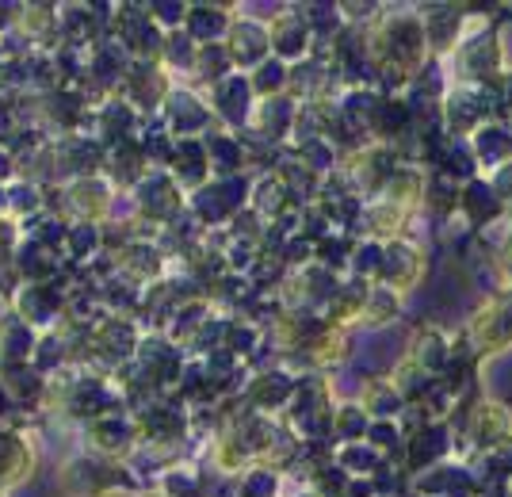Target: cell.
Here are the masks:
<instances>
[{
  "label": "cell",
  "instance_id": "obj_1",
  "mask_svg": "<svg viewBox=\"0 0 512 497\" xmlns=\"http://www.w3.org/2000/svg\"><path fill=\"white\" fill-rule=\"evenodd\" d=\"M142 490H150L146 478L123 459H104V455L77 448L58 463V494L62 497H138Z\"/></svg>",
  "mask_w": 512,
  "mask_h": 497
},
{
  "label": "cell",
  "instance_id": "obj_2",
  "mask_svg": "<svg viewBox=\"0 0 512 497\" xmlns=\"http://www.w3.org/2000/svg\"><path fill=\"white\" fill-rule=\"evenodd\" d=\"M130 203H134V218H138L142 238H157L165 226H172L188 211V195L172 180L169 169H150L146 180L130 192Z\"/></svg>",
  "mask_w": 512,
  "mask_h": 497
},
{
  "label": "cell",
  "instance_id": "obj_3",
  "mask_svg": "<svg viewBox=\"0 0 512 497\" xmlns=\"http://www.w3.org/2000/svg\"><path fill=\"white\" fill-rule=\"evenodd\" d=\"M46 199H50V211L62 215L65 222L104 226L119 203V192L111 188L107 176H81V180H65L58 188H46Z\"/></svg>",
  "mask_w": 512,
  "mask_h": 497
},
{
  "label": "cell",
  "instance_id": "obj_4",
  "mask_svg": "<svg viewBox=\"0 0 512 497\" xmlns=\"http://www.w3.org/2000/svg\"><path fill=\"white\" fill-rule=\"evenodd\" d=\"M77 283V268H69L54 283H20L16 295L8 299V310L27 322L35 333H54L69 314V287Z\"/></svg>",
  "mask_w": 512,
  "mask_h": 497
},
{
  "label": "cell",
  "instance_id": "obj_5",
  "mask_svg": "<svg viewBox=\"0 0 512 497\" xmlns=\"http://www.w3.org/2000/svg\"><path fill=\"white\" fill-rule=\"evenodd\" d=\"M249 192H253V176H214L211 184H203L199 192L188 195V211L207 230L218 234L234 222L245 207H249Z\"/></svg>",
  "mask_w": 512,
  "mask_h": 497
},
{
  "label": "cell",
  "instance_id": "obj_6",
  "mask_svg": "<svg viewBox=\"0 0 512 497\" xmlns=\"http://www.w3.org/2000/svg\"><path fill=\"white\" fill-rule=\"evenodd\" d=\"M146 341V325L127 314H104L100 322H92V337H88V368L111 371L130 364L138 356V348Z\"/></svg>",
  "mask_w": 512,
  "mask_h": 497
},
{
  "label": "cell",
  "instance_id": "obj_7",
  "mask_svg": "<svg viewBox=\"0 0 512 497\" xmlns=\"http://www.w3.org/2000/svg\"><path fill=\"white\" fill-rule=\"evenodd\" d=\"M134 417H138V429H142V444L176 448V452L192 455V410L180 398H172V394L150 398L146 406L134 410Z\"/></svg>",
  "mask_w": 512,
  "mask_h": 497
},
{
  "label": "cell",
  "instance_id": "obj_8",
  "mask_svg": "<svg viewBox=\"0 0 512 497\" xmlns=\"http://www.w3.org/2000/svg\"><path fill=\"white\" fill-rule=\"evenodd\" d=\"M43 459V436L31 425H4L0 429V494H16L23 490Z\"/></svg>",
  "mask_w": 512,
  "mask_h": 497
},
{
  "label": "cell",
  "instance_id": "obj_9",
  "mask_svg": "<svg viewBox=\"0 0 512 497\" xmlns=\"http://www.w3.org/2000/svg\"><path fill=\"white\" fill-rule=\"evenodd\" d=\"M77 440H81V452L130 463V455L142 448V429H138L134 410H115V413L96 417V421H88V425H81V429H77Z\"/></svg>",
  "mask_w": 512,
  "mask_h": 497
},
{
  "label": "cell",
  "instance_id": "obj_10",
  "mask_svg": "<svg viewBox=\"0 0 512 497\" xmlns=\"http://www.w3.org/2000/svg\"><path fill=\"white\" fill-rule=\"evenodd\" d=\"M111 43H119L130 54V62H161L165 31L157 27L146 4H115L111 20Z\"/></svg>",
  "mask_w": 512,
  "mask_h": 497
},
{
  "label": "cell",
  "instance_id": "obj_11",
  "mask_svg": "<svg viewBox=\"0 0 512 497\" xmlns=\"http://www.w3.org/2000/svg\"><path fill=\"white\" fill-rule=\"evenodd\" d=\"M295 390H299V375L287 368V364H268V368H256L249 375V383L241 390V406L253 413H264V417H283V410L291 406V398H295Z\"/></svg>",
  "mask_w": 512,
  "mask_h": 497
},
{
  "label": "cell",
  "instance_id": "obj_12",
  "mask_svg": "<svg viewBox=\"0 0 512 497\" xmlns=\"http://www.w3.org/2000/svg\"><path fill=\"white\" fill-rule=\"evenodd\" d=\"M161 127L169 130L176 142H188V138H207L214 127H218V119H214L211 104H207V96L203 92H195L192 85H176L172 88V96L165 100V108H161Z\"/></svg>",
  "mask_w": 512,
  "mask_h": 497
},
{
  "label": "cell",
  "instance_id": "obj_13",
  "mask_svg": "<svg viewBox=\"0 0 512 497\" xmlns=\"http://www.w3.org/2000/svg\"><path fill=\"white\" fill-rule=\"evenodd\" d=\"M268 31H272V58L283 65H302L318 54L314 31L302 20L299 4H276L268 16Z\"/></svg>",
  "mask_w": 512,
  "mask_h": 497
},
{
  "label": "cell",
  "instance_id": "obj_14",
  "mask_svg": "<svg viewBox=\"0 0 512 497\" xmlns=\"http://www.w3.org/2000/svg\"><path fill=\"white\" fill-rule=\"evenodd\" d=\"M142 130H146V115H138L123 96H111V100H100V104L92 108L85 134L96 138L104 150H119V146H127V142H138Z\"/></svg>",
  "mask_w": 512,
  "mask_h": 497
},
{
  "label": "cell",
  "instance_id": "obj_15",
  "mask_svg": "<svg viewBox=\"0 0 512 497\" xmlns=\"http://www.w3.org/2000/svg\"><path fill=\"white\" fill-rule=\"evenodd\" d=\"M172 88H176V81L165 73V65L161 62H134L127 73V81H123V88H119V96H123L138 115L157 119L161 108H165V100L172 96Z\"/></svg>",
  "mask_w": 512,
  "mask_h": 497
},
{
  "label": "cell",
  "instance_id": "obj_16",
  "mask_svg": "<svg viewBox=\"0 0 512 497\" xmlns=\"http://www.w3.org/2000/svg\"><path fill=\"white\" fill-rule=\"evenodd\" d=\"M226 50L234 58L237 73H253L272 58V31H268V16H245V8H237V20L226 35Z\"/></svg>",
  "mask_w": 512,
  "mask_h": 497
},
{
  "label": "cell",
  "instance_id": "obj_17",
  "mask_svg": "<svg viewBox=\"0 0 512 497\" xmlns=\"http://www.w3.org/2000/svg\"><path fill=\"white\" fill-rule=\"evenodd\" d=\"M203 96H207V104H211L218 127L234 130V134H245V130H249V119H253L256 104H260L249 73H234V77H226L222 85H214L211 92H203Z\"/></svg>",
  "mask_w": 512,
  "mask_h": 497
},
{
  "label": "cell",
  "instance_id": "obj_18",
  "mask_svg": "<svg viewBox=\"0 0 512 497\" xmlns=\"http://www.w3.org/2000/svg\"><path fill=\"white\" fill-rule=\"evenodd\" d=\"M134 360H138V368L146 371V379H150V387L157 394H172L184 368H188V352L172 345L165 333H146V341H142Z\"/></svg>",
  "mask_w": 512,
  "mask_h": 497
},
{
  "label": "cell",
  "instance_id": "obj_19",
  "mask_svg": "<svg viewBox=\"0 0 512 497\" xmlns=\"http://www.w3.org/2000/svg\"><path fill=\"white\" fill-rule=\"evenodd\" d=\"M299 115H302V104L291 96V92L272 96V100H260L245 134H253V138L268 142V146H276V150H287L291 138H295V127H299Z\"/></svg>",
  "mask_w": 512,
  "mask_h": 497
},
{
  "label": "cell",
  "instance_id": "obj_20",
  "mask_svg": "<svg viewBox=\"0 0 512 497\" xmlns=\"http://www.w3.org/2000/svg\"><path fill=\"white\" fill-rule=\"evenodd\" d=\"M115 272L134 280L138 287H153L169 272V253L157 245V238H134L115 253Z\"/></svg>",
  "mask_w": 512,
  "mask_h": 497
},
{
  "label": "cell",
  "instance_id": "obj_21",
  "mask_svg": "<svg viewBox=\"0 0 512 497\" xmlns=\"http://www.w3.org/2000/svg\"><path fill=\"white\" fill-rule=\"evenodd\" d=\"M54 157H58V184L81 180V176H104L107 165V150L88 134L54 138Z\"/></svg>",
  "mask_w": 512,
  "mask_h": 497
},
{
  "label": "cell",
  "instance_id": "obj_22",
  "mask_svg": "<svg viewBox=\"0 0 512 497\" xmlns=\"http://www.w3.org/2000/svg\"><path fill=\"white\" fill-rule=\"evenodd\" d=\"M237 20V4H214V0H195L188 8V20H184V31L192 35L199 46L211 43H226L230 27Z\"/></svg>",
  "mask_w": 512,
  "mask_h": 497
},
{
  "label": "cell",
  "instance_id": "obj_23",
  "mask_svg": "<svg viewBox=\"0 0 512 497\" xmlns=\"http://www.w3.org/2000/svg\"><path fill=\"white\" fill-rule=\"evenodd\" d=\"M16 31L31 43V50H54L62 43V16L58 4H20Z\"/></svg>",
  "mask_w": 512,
  "mask_h": 497
},
{
  "label": "cell",
  "instance_id": "obj_24",
  "mask_svg": "<svg viewBox=\"0 0 512 497\" xmlns=\"http://www.w3.org/2000/svg\"><path fill=\"white\" fill-rule=\"evenodd\" d=\"M50 211V199H46V188L43 184H35V180H8V184H0V215H8L12 222H31V218H39Z\"/></svg>",
  "mask_w": 512,
  "mask_h": 497
},
{
  "label": "cell",
  "instance_id": "obj_25",
  "mask_svg": "<svg viewBox=\"0 0 512 497\" xmlns=\"http://www.w3.org/2000/svg\"><path fill=\"white\" fill-rule=\"evenodd\" d=\"M12 272H16L20 283H54L69 272V264H65V257H58V253H50L43 245L23 238L20 249H16V257H12Z\"/></svg>",
  "mask_w": 512,
  "mask_h": 497
},
{
  "label": "cell",
  "instance_id": "obj_26",
  "mask_svg": "<svg viewBox=\"0 0 512 497\" xmlns=\"http://www.w3.org/2000/svg\"><path fill=\"white\" fill-rule=\"evenodd\" d=\"M203 146H207L214 176H245L249 173V146H245L241 134H234V130H226V127H214L211 134L203 138Z\"/></svg>",
  "mask_w": 512,
  "mask_h": 497
},
{
  "label": "cell",
  "instance_id": "obj_27",
  "mask_svg": "<svg viewBox=\"0 0 512 497\" xmlns=\"http://www.w3.org/2000/svg\"><path fill=\"white\" fill-rule=\"evenodd\" d=\"M169 173H172V180L184 188V195H192V192H199L203 184H211L214 169H211V157H207L203 138H188V142L176 146V161H172Z\"/></svg>",
  "mask_w": 512,
  "mask_h": 497
},
{
  "label": "cell",
  "instance_id": "obj_28",
  "mask_svg": "<svg viewBox=\"0 0 512 497\" xmlns=\"http://www.w3.org/2000/svg\"><path fill=\"white\" fill-rule=\"evenodd\" d=\"M150 173V161H146V153L138 142H127V146H119V150H107V165H104V176L111 180V188L119 195H130L142 180Z\"/></svg>",
  "mask_w": 512,
  "mask_h": 497
},
{
  "label": "cell",
  "instance_id": "obj_29",
  "mask_svg": "<svg viewBox=\"0 0 512 497\" xmlns=\"http://www.w3.org/2000/svg\"><path fill=\"white\" fill-rule=\"evenodd\" d=\"M0 383L12 394V402L20 406V413L43 410L46 390H50V379H43L35 364H12V368H0Z\"/></svg>",
  "mask_w": 512,
  "mask_h": 497
},
{
  "label": "cell",
  "instance_id": "obj_30",
  "mask_svg": "<svg viewBox=\"0 0 512 497\" xmlns=\"http://www.w3.org/2000/svg\"><path fill=\"white\" fill-rule=\"evenodd\" d=\"M43 333H35L27 322H20L12 310L0 318V368H12V364H31L35 345H39Z\"/></svg>",
  "mask_w": 512,
  "mask_h": 497
},
{
  "label": "cell",
  "instance_id": "obj_31",
  "mask_svg": "<svg viewBox=\"0 0 512 497\" xmlns=\"http://www.w3.org/2000/svg\"><path fill=\"white\" fill-rule=\"evenodd\" d=\"M104 226H96V222H69V234H65V264L69 268H77V272H85L88 264H96V260L104 257Z\"/></svg>",
  "mask_w": 512,
  "mask_h": 497
},
{
  "label": "cell",
  "instance_id": "obj_32",
  "mask_svg": "<svg viewBox=\"0 0 512 497\" xmlns=\"http://www.w3.org/2000/svg\"><path fill=\"white\" fill-rule=\"evenodd\" d=\"M234 73H237V69H234V58H230L226 43L199 46L188 85H192L195 92H211L214 85H222V81H226V77H234Z\"/></svg>",
  "mask_w": 512,
  "mask_h": 497
},
{
  "label": "cell",
  "instance_id": "obj_33",
  "mask_svg": "<svg viewBox=\"0 0 512 497\" xmlns=\"http://www.w3.org/2000/svg\"><path fill=\"white\" fill-rule=\"evenodd\" d=\"M249 207H253L256 215L264 218V222H279L283 215H291V211H299L295 203H291V195L287 188L279 184L276 173H260L253 176V192H249Z\"/></svg>",
  "mask_w": 512,
  "mask_h": 497
},
{
  "label": "cell",
  "instance_id": "obj_34",
  "mask_svg": "<svg viewBox=\"0 0 512 497\" xmlns=\"http://www.w3.org/2000/svg\"><path fill=\"white\" fill-rule=\"evenodd\" d=\"M218 306L211 303V299H188V303L176 306V314L169 318V325H165V337H169L176 348H184L188 352V345L195 341V333L203 329V322L211 318Z\"/></svg>",
  "mask_w": 512,
  "mask_h": 497
},
{
  "label": "cell",
  "instance_id": "obj_35",
  "mask_svg": "<svg viewBox=\"0 0 512 497\" xmlns=\"http://www.w3.org/2000/svg\"><path fill=\"white\" fill-rule=\"evenodd\" d=\"M195 54H199V43H195L184 27L165 35V46H161V65H165V73H169L176 85H188Z\"/></svg>",
  "mask_w": 512,
  "mask_h": 497
},
{
  "label": "cell",
  "instance_id": "obj_36",
  "mask_svg": "<svg viewBox=\"0 0 512 497\" xmlns=\"http://www.w3.org/2000/svg\"><path fill=\"white\" fill-rule=\"evenodd\" d=\"M287 150L295 153L302 165H306L314 176H321V180H329V176L341 173V146L329 142V138H321V134L306 138V142H299V146H287Z\"/></svg>",
  "mask_w": 512,
  "mask_h": 497
},
{
  "label": "cell",
  "instance_id": "obj_37",
  "mask_svg": "<svg viewBox=\"0 0 512 497\" xmlns=\"http://www.w3.org/2000/svg\"><path fill=\"white\" fill-rule=\"evenodd\" d=\"M371 429V413L363 410L360 402H337L333 413V429H329V444L344 448V444H363Z\"/></svg>",
  "mask_w": 512,
  "mask_h": 497
},
{
  "label": "cell",
  "instance_id": "obj_38",
  "mask_svg": "<svg viewBox=\"0 0 512 497\" xmlns=\"http://www.w3.org/2000/svg\"><path fill=\"white\" fill-rule=\"evenodd\" d=\"M406 452H409V467L428 471L440 455L448 452V429H444V425H425V429L406 444Z\"/></svg>",
  "mask_w": 512,
  "mask_h": 497
},
{
  "label": "cell",
  "instance_id": "obj_39",
  "mask_svg": "<svg viewBox=\"0 0 512 497\" xmlns=\"http://www.w3.org/2000/svg\"><path fill=\"white\" fill-rule=\"evenodd\" d=\"M234 497H283V471L272 463H256L234 482Z\"/></svg>",
  "mask_w": 512,
  "mask_h": 497
},
{
  "label": "cell",
  "instance_id": "obj_40",
  "mask_svg": "<svg viewBox=\"0 0 512 497\" xmlns=\"http://www.w3.org/2000/svg\"><path fill=\"white\" fill-rule=\"evenodd\" d=\"M421 272V264H417V253L402 245V241H394V245H386V260H383V272H379V280L383 287L390 291H398V287H406L413 276Z\"/></svg>",
  "mask_w": 512,
  "mask_h": 497
},
{
  "label": "cell",
  "instance_id": "obj_41",
  "mask_svg": "<svg viewBox=\"0 0 512 497\" xmlns=\"http://www.w3.org/2000/svg\"><path fill=\"white\" fill-rule=\"evenodd\" d=\"M138 146L146 153V161H150V169H172V161H176V138H172L169 130L161 127V119H146V130H142V138H138Z\"/></svg>",
  "mask_w": 512,
  "mask_h": 497
},
{
  "label": "cell",
  "instance_id": "obj_42",
  "mask_svg": "<svg viewBox=\"0 0 512 497\" xmlns=\"http://www.w3.org/2000/svg\"><path fill=\"white\" fill-rule=\"evenodd\" d=\"M20 230H23V238L35 241V245H43V249H50V253H58V257L65 253V234H69V222H65L62 215L46 211V215L23 222Z\"/></svg>",
  "mask_w": 512,
  "mask_h": 497
},
{
  "label": "cell",
  "instance_id": "obj_43",
  "mask_svg": "<svg viewBox=\"0 0 512 497\" xmlns=\"http://www.w3.org/2000/svg\"><path fill=\"white\" fill-rule=\"evenodd\" d=\"M333 459H337V467H341L348 478H371L386 463L383 455L375 452L367 440H363V444H344V448L333 452Z\"/></svg>",
  "mask_w": 512,
  "mask_h": 497
},
{
  "label": "cell",
  "instance_id": "obj_44",
  "mask_svg": "<svg viewBox=\"0 0 512 497\" xmlns=\"http://www.w3.org/2000/svg\"><path fill=\"white\" fill-rule=\"evenodd\" d=\"M352 249H356V238L352 234H344V230H333L329 238H321L314 245V260H318L321 268H329V272H348V260H352Z\"/></svg>",
  "mask_w": 512,
  "mask_h": 497
},
{
  "label": "cell",
  "instance_id": "obj_45",
  "mask_svg": "<svg viewBox=\"0 0 512 497\" xmlns=\"http://www.w3.org/2000/svg\"><path fill=\"white\" fill-rule=\"evenodd\" d=\"M253 81L256 100H272V96H283L291 88V65H283L279 58H268V62L249 73Z\"/></svg>",
  "mask_w": 512,
  "mask_h": 497
},
{
  "label": "cell",
  "instance_id": "obj_46",
  "mask_svg": "<svg viewBox=\"0 0 512 497\" xmlns=\"http://www.w3.org/2000/svg\"><path fill=\"white\" fill-rule=\"evenodd\" d=\"M459 207L467 211L474 226H482V222H486V218L497 211V195H493V184L478 180V176H474V180H467V188L459 192Z\"/></svg>",
  "mask_w": 512,
  "mask_h": 497
},
{
  "label": "cell",
  "instance_id": "obj_47",
  "mask_svg": "<svg viewBox=\"0 0 512 497\" xmlns=\"http://www.w3.org/2000/svg\"><path fill=\"white\" fill-rule=\"evenodd\" d=\"M398 318V291H390L383 283H371L367 291V306H363V322L367 325H390Z\"/></svg>",
  "mask_w": 512,
  "mask_h": 497
},
{
  "label": "cell",
  "instance_id": "obj_48",
  "mask_svg": "<svg viewBox=\"0 0 512 497\" xmlns=\"http://www.w3.org/2000/svg\"><path fill=\"white\" fill-rule=\"evenodd\" d=\"M478 104H482V100H478L474 92H455V96L448 100V111H444V115H448V127L451 130L474 127V123L486 115V108H478Z\"/></svg>",
  "mask_w": 512,
  "mask_h": 497
},
{
  "label": "cell",
  "instance_id": "obj_49",
  "mask_svg": "<svg viewBox=\"0 0 512 497\" xmlns=\"http://www.w3.org/2000/svg\"><path fill=\"white\" fill-rule=\"evenodd\" d=\"M146 8H150V16L157 20V27L169 35V31H180V27H184L192 4H188V0H150Z\"/></svg>",
  "mask_w": 512,
  "mask_h": 497
},
{
  "label": "cell",
  "instance_id": "obj_50",
  "mask_svg": "<svg viewBox=\"0 0 512 497\" xmlns=\"http://www.w3.org/2000/svg\"><path fill=\"white\" fill-rule=\"evenodd\" d=\"M226 234H230V238H237V241H253V245H260V241H264V234H268V222L256 215L253 207H245V211H241V215L226 226Z\"/></svg>",
  "mask_w": 512,
  "mask_h": 497
},
{
  "label": "cell",
  "instance_id": "obj_51",
  "mask_svg": "<svg viewBox=\"0 0 512 497\" xmlns=\"http://www.w3.org/2000/svg\"><path fill=\"white\" fill-rule=\"evenodd\" d=\"M20 241H23L20 222H12L8 215H0V268H12V257H16Z\"/></svg>",
  "mask_w": 512,
  "mask_h": 497
},
{
  "label": "cell",
  "instance_id": "obj_52",
  "mask_svg": "<svg viewBox=\"0 0 512 497\" xmlns=\"http://www.w3.org/2000/svg\"><path fill=\"white\" fill-rule=\"evenodd\" d=\"M23 127V108H20V96L12 92H0V138L16 134Z\"/></svg>",
  "mask_w": 512,
  "mask_h": 497
},
{
  "label": "cell",
  "instance_id": "obj_53",
  "mask_svg": "<svg viewBox=\"0 0 512 497\" xmlns=\"http://www.w3.org/2000/svg\"><path fill=\"white\" fill-rule=\"evenodd\" d=\"M20 176V157L12 153L8 142H0V184H8V180H16Z\"/></svg>",
  "mask_w": 512,
  "mask_h": 497
},
{
  "label": "cell",
  "instance_id": "obj_54",
  "mask_svg": "<svg viewBox=\"0 0 512 497\" xmlns=\"http://www.w3.org/2000/svg\"><path fill=\"white\" fill-rule=\"evenodd\" d=\"M16 413H20V406L12 402V394H8L4 383H0V429H4V425H20V421H16Z\"/></svg>",
  "mask_w": 512,
  "mask_h": 497
},
{
  "label": "cell",
  "instance_id": "obj_55",
  "mask_svg": "<svg viewBox=\"0 0 512 497\" xmlns=\"http://www.w3.org/2000/svg\"><path fill=\"white\" fill-rule=\"evenodd\" d=\"M16 12H20V4H0V39L16 27Z\"/></svg>",
  "mask_w": 512,
  "mask_h": 497
},
{
  "label": "cell",
  "instance_id": "obj_56",
  "mask_svg": "<svg viewBox=\"0 0 512 497\" xmlns=\"http://www.w3.org/2000/svg\"><path fill=\"white\" fill-rule=\"evenodd\" d=\"M138 497H165V494H161V490H153V486H150V490H142Z\"/></svg>",
  "mask_w": 512,
  "mask_h": 497
},
{
  "label": "cell",
  "instance_id": "obj_57",
  "mask_svg": "<svg viewBox=\"0 0 512 497\" xmlns=\"http://www.w3.org/2000/svg\"><path fill=\"white\" fill-rule=\"evenodd\" d=\"M295 497H318L314 490H302V494H295Z\"/></svg>",
  "mask_w": 512,
  "mask_h": 497
},
{
  "label": "cell",
  "instance_id": "obj_58",
  "mask_svg": "<svg viewBox=\"0 0 512 497\" xmlns=\"http://www.w3.org/2000/svg\"><path fill=\"white\" fill-rule=\"evenodd\" d=\"M0 497H8V494H0Z\"/></svg>",
  "mask_w": 512,
  "mask_h": 497
}]
</instances>
